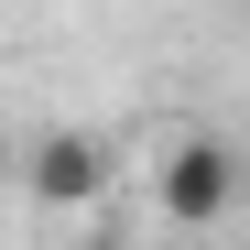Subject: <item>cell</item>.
Here are the masks:
<instances>
[{
	"mask_svg": "<svg viewBox=\"0 0 250 250\" xmlns=\"http://www.w3.org/2000/svg\"><path fill=\"white\" fill-rule=\"evenodd\" d=\"M33 196H44V207H98L109 196V142L44 131V142H33Z\"/></svg>",
	"mask_w": 250,
	"mask_h": 250,
	"instance_id": "cell-2",
	"label": "cell"
},
{
	"mask_svg": "<svg viewBox=\"0 0 250 250\" xmlns=\"http://www.w3.org/2000/svg\"><path fill=\"white\" fill-rule=\"evenodd\" d=\"M152 196H163V218H185V229H218V218H229V196H239V163H229V142L185 131L174 152H163Z\"/></svg>",
	"mask_w": 250,
	"mask_h": 250,
	"instance_id": "cell-1",
	"label": "cell"
}]
</instances>
